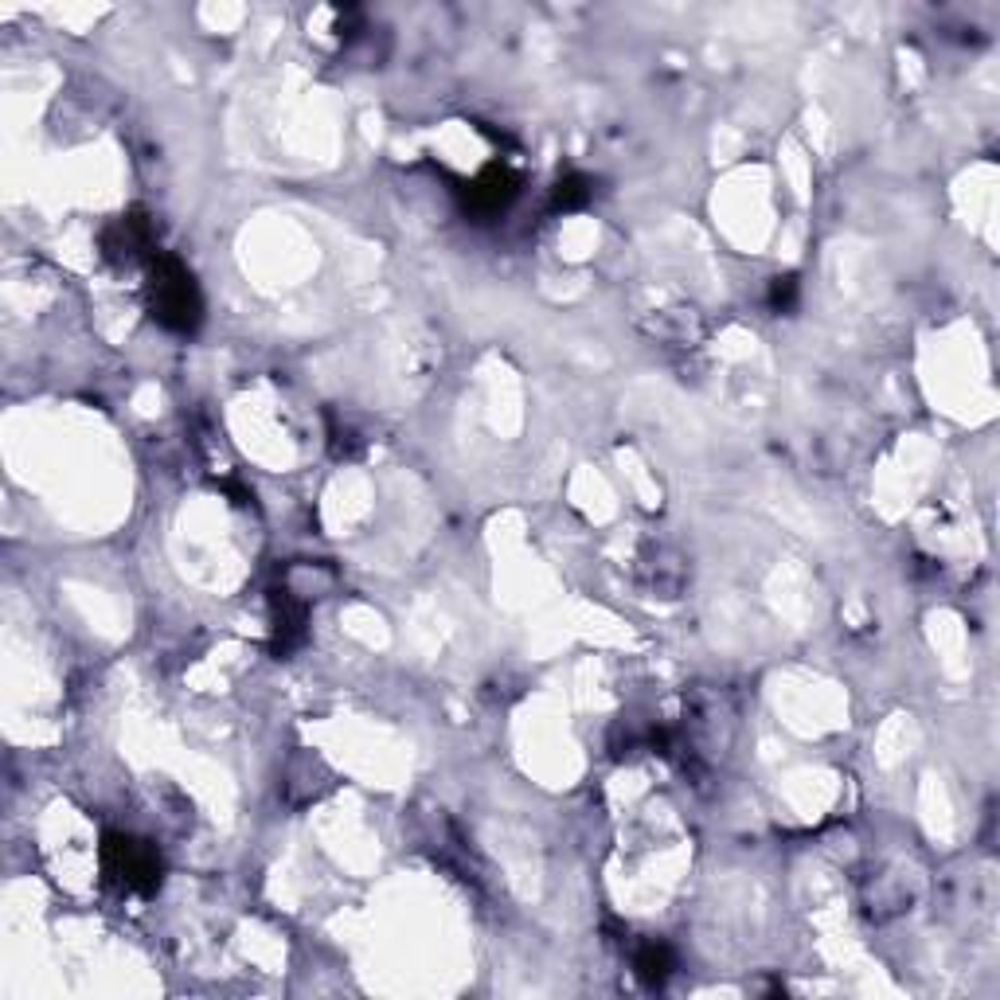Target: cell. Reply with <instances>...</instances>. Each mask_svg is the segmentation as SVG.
<instances>
[{
  "mask_svg": "<svg viewBox=\"0 0 1000 1000\" xmlns=\"http://www.w3.org/2000/svg\"><path fill=\"white\" fill-rule=\"evenodd\" d=\"M149 305L153 317L165 325L168 332H195L204 321V302L195 290L192 274L176 258H161L153 266V282H149Z\"/></svg>",
  "mask_w": 1000,
  "mask_h": 1000,
  "instance_id": "1",
  "label": "cell"
},
{
  "mask_svg": "<svg viewBox=\"0 0 1000 1000\" xmlns=\"http://www.w3.org/2000/svg\"><path fill=\"white\" fill-rule=\"evenodd\" d=\"M106 872L114 875L126 891H153L161 879V864L156 852L134 836H106Z\"/></svg>",
  "mask_w": 1000,
  "mask_h": 1000,
  "instance_id": "2",
  "label": "cell"
},
{
  "mask_svg": "<svg viewBox=\"0 0 1000 1000\" xmlns=\"http://www.w3.org/2000/svg\"><path fill=\"white\" fill-rule=\"evenodd\" d=\"M516 185H520V180H516L508 168H501V165L485 168V173L477 176L473 185L466 188V207H469V212H477V215L505 212V207L516 200V192H520Z\"/></svg>",
  "mask_w": 1000,
  "mask_h": 1000,
  "instance_id": "3",
  "label": "cell"
},
{
  "mask_svg": "<svg viewBox=\"0 0 1000 1000\" xmlns=\"http://www.w3.org/2000/svg\"><path fill=\"white\" fill-rule=\"evenodd\" d=\"M106 251L114 254V258H137L141 251H149V227L141 215H129V219H122V224H114L106 231Z\"/></svg>",
  "mask_w": 1000,
  "mask_h": 1000,
  "instance_id": "4",
  "label": "cell"
},
{
  "mask_svg": "<svg viewBox=\"0 0 1000 1000\" xmlns=\"http://www.w3.org/2000/svg\"><path fill=\"white\" fill-rule=\"evenodd\" d=\"M633 970L645 985H661L672 973V950L664 942H645L633 958Z\"/></svg>",
  "mask_w": 1000,
  "mask_h": 1000,
  "instance_id": "5",
  "label": "cell"
},
{
  "mask_svg": "<svg viewBox=\"0 0 1000 1000\" xmlns=\"http://www.w3.org/2000/svg\"><path fill=\"white\" fill-rule=\"evenodd\" d=\"M586 200H591V180H586V176H579V173L564 176V180L555 185V192H552V204L559 207V212H574V207H583Z\"/></svg>",
  "mask_w": 1000,
  "mask_h": 1000,
  "instance_id": "6",
  "label": "cell"
},
{
  "mask_svg": "<svg viewBox=\"0 0 1000 1000\" xmlns=\"http://www.w3.org/2000/svg\"><path fill=\"white\" fill-rule=\"evenodd\" d=\"M794 302H797V278L794 274L774 278V286H770V305H774V309H789Z\"/></svg>",
  "mask_w": 1000,
  "mask_h": 1000,
  "instance_id": "7",
  "label": "cell"
}]
</instances>
